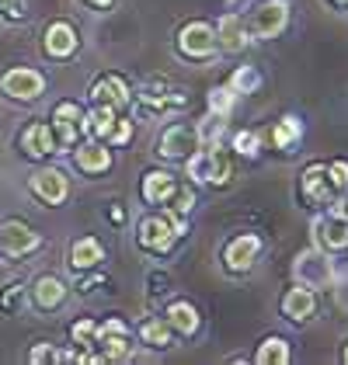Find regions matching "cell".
<instances>
[{
  "mask_svg": "<svg viewBox=\"0 0 348 365\" xmlns=\"http://www.w3.org/2000/svg\"><path fill=\"white\" fill-rule=\"evenodd\" d=\"M345 209H348V202H345Z\"/></svg>",
  "mask_w": 348,
  "mask_h": 365,
  "instance_id": "obj_41",
  "label": "cell"
},
{
  "mask_svg": "<svg viewBox=\"0 0 348 365\" xmlns=\"http://www.w3.org/2000/svg\"><path fill=\"white\" fill-rule=\"evenodd\" d=\"M87 4H94V7H112V0H87Z\"/></svg>",
  "mask_w": 348,
  "mask_h": 365,
  "instance_id": "obj_38",
  "label": "cell"
},
{
  "mask_svg": "<svg viewBox=\"0 0 348 365\" xmlns=\"http://www.w3.org/2000/svg\"><path fill=\"white\" fill-rule=\"evenodd\" d=\"M31 299H35V307L42 309H56L63 299H66V285L53 275H42V279L31 285Z\"/></svg>",
  "mask_w": 348,
  "mask_h": 365,
  "instance_id": "obj_19",
  "label": "cell"
},
{
  "mask_svg": "<svg viewBox=\"0 0 348 365\" xmlns=\"http://www.w3.org/2000/svg\"><path fill=\"white\" fill-rule=\"evenodd\" d=\"M247 42H251L247 25H244L237 14H227V18L220 21V29H216V46H220V49H227V53H240Z\"/></svg>",
  "mask_w": 348,
  "mask_h": 365,
  "instance_id": "obj_14",
  "label": "cell"
},
{
  "mask_svg": "<svg viewBox=\"0 0 348 365\" xmlns=\"http://www.w3.org/2000/svg\"><path fill=\"white\" fill-rule=\"evenodd\" d=\"M303 195L310 198L314 205H331L334 202V185H331V178H327V168H320V164H314V168L303 170Z\"/></svg>",
  "mask_w": 348,
  "mask_h": 365,
  "instance_id": "obj_12",
  "label": "cell"
},
{
  "mask_svg": "<svg viewBox=\"0 0 348 365\" xmlns=\"http://www.w3.org/2000/svg\"><path fill=\"white\" fill-rule=\"evenodd\" d=\"M168 202H171V212H178V216H185V212L192 209V202H195V195H192V188L178 185V188H174V195L168 198Z\"/></svg>",
  "mask_w": 348,
  "mask_h": 365,
  "instance_id": "obj_31",
  "label": "cell"
},
{
  "mask_svg": "<svg viewBox=\"0 0 348 365\" xmlns=\"http://www.w3.org/2000/svg\"><path fill=\"white\" fill-rule=\"evenodd\" d=\"M168 324H171V331L178 334H195L199 331V309L192 307V303H171L168 307Z\"/></svg>",
  "mask_w": 348,
  "mask_h": 365,
  "instance_id": "obj_20",
  "label": "cell"
},
{
  "mask_svg": "<svg viewBox=\"0 0 348 365\" xmlns=\"http://www.w3.org/2000/svg\"><path fill=\"white\" fill-rule=\"evenodd\" d=\"M314 309H317V296H314L307 285L290 289L286 299H282V313H286L290 320H307V317H314Z\"/></svg>",
  "mask_w": 348,
  "mask_h": 365,
  "instance_id": "obj_17",
  "label": "cell"
},
{
  "mask_svg": "<svg viewBox=\"0 0 348 365\" xmlns=\"http://www.w3.org/2000/svg\"><path fill=\"white\" fill-rule=\"evenodd\" d=\"M258 251H261V240L255 233L237 237V240H230V247H227V268H230V272H247V268L255 264Z\"/></svg>",
  "mask_w": 348,
  "mask_h": 365,
  "instance_id": "obj_13",
  "label": "cell"
},
{
  "mask_svg": "<svg viewBox=\"0 0 348 365\" xmlns=\"http://www.w3.org/2000/svg\"><path fill=\"white\" fill-rule=\"evenodd\" d=\"M143 341L146 344H153V348H168L171 344V324L168 320H150V324H143Z\"/></svg>",
  "mask_w": 348,
  "mask_h": 365,
  "instance_id": "obj_28",
  "label": "cell"
},
{
  "mask_svg": "<svg viewBox=\"0 0 348 365\" xmlns=\"http://www.w3.org/2000/svg\"><path fill=\"white\" fill-rule=\"evenodd\" d=\"M29 359H31V362H53V359H56V351H53L49 344H35Z\"/></svg>",
  "mask_w": 348,
  "mask_h": 365,
  "instance_id": "obj_37",
  "label": "cell"
},
{
  "mask_svg": "<svg viewBox=\"0 0 348 365\" xmlns=\"http://www.w3.org/2000/svg\"><path fill=\"white\" fill-rule=\"evenodd\" d=\"M174 237H178V230H174V216H146L143 223H140V244H143L146 251H171Z\"/></svg>",
  "mask_w": 348,
  "mask_h": 365,
  "instance_id": "obj_4",
  "label": "cell"
},
{
  "mask_svg": "<svg viewBox=\"0 0 348 365\" xmlns=\"http://www.w3.org/2000/svg\"><path fill=\"white\" fill-rule=\"evenodd\" d=\"M133 140V122L129 118H116L112 133H108V143H129Z\"/></svg>",
  "mask_w": 348,
  "mask_h": 365,
  "instance_id": "obj_35",
  "label": "cell"
},
{
  "mask_svg": "<svg viewBox=\"0 0 348 365\" xmlns=\"http://www.w3.org/2000/svg\"><path fill=\"white\" fill-rule=\"evenodd\" d=\"M255 359H258V365H286L290 362V344L282 337H268V341H261Z\"/></svg>",
  "mask_w": 348,
  "mask_h": 365,
  "instance_id": "obj_25",
  "label": "cell"
},
{
  "mask_svg": "<svg viewBox=\"0 0 348 365\" xmlns=\"http://www.w3.org/2000/svg\"><path fill=\"white\" fill-rule=\"evenodd\" d=\"M327 178H331L334 192H348V164L345 160H334V164L327 168Z\"/></svg>",
  "mask_w": 348,
  "mask_h": 365,
  "instance_id": "obj_33",
  "label": "cell"
},
{
  "mask_svg": "<svg viewBox=\"0 0 348 365\" xmlns=\"http://www.w3.org/2000/svg\"><path fill=\"white\" fill-rule=\"evenodd\" d=\"M292 275H296L300 285H307V289H324V285L334 282V268H331L327 254L303 251L300 257H296V264H292Z\"/></svg>",
  "mask_w": 348,
  "mask_h": 365,
  "instance_id": "obj_2",
  "label": "cell"
},
{
  "mask_svg": "<svg viewBox=\"0 0 348 365\" xmlns=\"http://www.w3.org/2000/svg\"><path fill=\"white\" fill-rule=\"evenodd\" d=\"M116 118H118L116 108H108V105H94L91 115H84L81 129L91 133V136H108V133H112V125H116Z\"/></svg>",
  "mask_w": 348,
  "mask_h": 365,
  "instance_id": "obj_21",
  "label": "cell"
},
{
  "mask_svg": "<svg viewBox=\"0 0 348 365\" xmlns=\"http://www.w3.org/2000/svg\"><path fill=\"white\" fill-rule=\"evenodd\" d=\"M31 192L42 198L46 205H59L66 192H70V181H66V174L56 168H42L31 174Z\"/></svg>",
  "mask_w": 348,
  "mask_h": 365,
  "instance_id": "obj_8",
  "label": "cell"
},
{
  "mask_svg": "<svg viewBox=\"0 0 348 365\" xmlns=\"http://www.w3.org/2000/svg\"><path fill=\"white\" fill-rule=\"evenodd\" d=\"M345 362H348V348H345Z\"/></svg>",
  "mask_w": 348,
  "mask_h": 365,
  "instance_id": "obj_40",
  "label": "cell"
},
{
  "mask_svg": "<svg viewBox=\"0 0 348 365\" xmlns=\"http://www.w3.org/2000/svg\"><path fill=\"white\" fill-rule=\"evenodd\" d=\"M174 188H178V178L168 170H150L143 178V198L150 205H164L174 195Z\"/></svg>",
  "mask_w": 348,
  "mask_h": 365,
  "instance_id": "obj_16",
  "label": "cell"
},
{
  "mask_svg": "<svg viewBox=\"0 0 348 365\" xmlns=\"http://www.w3.org/2000/svg\"><path fill=\"white\" fill-rule=\"evenodd\" d=\"M334 4H348V0H334Z\"/></svg>",
  "mask_w": 348,
  "mask_h": 365,
  "instance_id": "obj_39",
  "label": "cell"
},
{
  "mask_svg": "<svg viewBox=\"0 0 348 365\" xmlns=\"http://www.w3.org/2000/svg\"><path fill=\"white\" fill-rule=\"evenodd\" d=\"M258 84H261V77H258L255 66H240V70L233 73V81H230V87L237 91V94H251Z\"/></svg>",
  "mask_w": 348,
  "mask_h": 365,
  "instance_id": "obj_29",
  "label": "cell"
},
{
  "mask_svg": "<svg viewBox=\"0 0 348 365\" xmlns=\"http://www.w3.org/2000/svg\"><path fill=\"white\" fill-rule=\"evenodd\" d=\"M209 160H213V170H209V185H227V181H230V153L220 146V140L209 143Z\"/></svg>",
  "mask_w": 348,
  "mask_h": 365,
  "instance_id": "obj_24",
  "label": "cell"
},
{
  "mask_svg": "<svg viewBox=\"0 0 348 365\" xmlns=\"http://www.w3.org/2000/svg\"><path fill=\"white\" fill-rule=\"evenodd\" d=\"M314 233L320 237L324 247H331V251H345L348 247V216L345 212H327L324 220L314 223Z\"/></svg>",
  "mask_w": 348,
  "mask_h": 365,
  "instance_id": "obj_10",
  "label": "cell"
},
{
  "mask_svg": "<svg viewBox=\"0 0 348 365\" xmlns=\"http://www.w3.org/2000/svg\"><path fill=\"white\" fill-rule=\"evenodd\" d=\"M91 101H94V105H108V108L122 112V108L133 101V94H129V87H126L122 77H105V81H98V84L91 87Z\"/></svg>",
  "mask_w": 348,
  "mask_h": 365,
  "instance_id": "obj_11",
  "label": "cell"
},
{
  "mask_svg": "<svg viewBox=\"0 0 348 365\" xmlns=\"http://www.w3.org/2000/svg\"><path fill=\"white\" fill-rule=\"evenodd\" d=\"M178 46H181L185 56H195V59L213 56V53H216V29H209L205 21H192V25L181 29Z\"/></svg>",
  "mask_w": 348,
  "mask_h": 365,
  "instance_id": "obj_5",
  "label": "cell"
},
{
  "mask_svg": "<svg viewBox=\"0 0 348 365\" xmlns=\"http://www.w3.org/2000/svg\"><path fill=\"white\" fill-rule=\"evenodd\" d=\"M199 129H188V125H171L164 136H160V157H168V160H178V157H192L195 150H199Z\"/></svg>",
  "mask_w": 348,
  "mask_h": 365,
  "instance_id": "obj_7",
  "label": "cell"
},
{
  "mask_svg": "<svg viewBox=\"0 0 348 365\" xmlns=\"http://www.w3.org/2000/svg\"><path fill=\"white\" fill-rule=\"evenodd\" d=\"M98 344H101V359H108V362H122V359H129L126 324H122V320H108L105 327H98Z\"/></svg>",
  "mask_w": 348,
  "mask_h": 365,
  "instance_id": "obj_9",
  "label": "cell"
},
{
  "mask_svg": "<svg viewBox=\"0 0 348 365\" xmlns=\"http://www.w3.org/2000/svg\"><path fill=\"white\" fill-rule=\"evenodd\" d=\"M290 21V4L286 0H265L261 7H255L251 21H247V35L251 38H275Z\"/></svg>",
  "mask_w": 348,
  "mask_h": 365,
  "instance_id": "obj_1",
  "label": "cell"
},
{
  "mask_svg": "<svg viewBox=\"0 0 348 365\" xmlns=\"http://www.w3.org/2000/svg\"><path fill=\"white\" fill-rule=\"evenodd\" d=\"M53 122H73V125H81V122H84V112H81L73 101H63V105H56V112H53Z\"/></svg>",
  "mask_w": 348,
  "mask_h": 365,
  "instance_id": "obj_32",
  "label": "cell"
},
{
  "mask_svg": "<svg viewBox=\"0 0 348 365\" xmlns=\"http://www.w3.org/2000/svg\"><path fill=\"white\" fill-rule=\"evenodd\" d=\"M21 146H25V153L31 157H49V153H56V133L49 129V125H29L25 129V136H21Z\"/></svg>",
  "mask_w": 348,
  "mask_h": 365,
  "instance_id": "obj_18",
  "label": "cell"
},
{
  "mask_svg": "<svg viewBox=\"0 0 348 365\" xmlns=\"http://www.w3.org/2000/svg\"><path fill=\"white\" fill-rule=\"evenodd\" d=\"M46 53L56 59H66L77 53V31L70 29L66 21H56V25H49L46 31Z\"/></svg>",
  "mask_w": 348,
  "mask_h": 365,
  "instance_id": "obj_15",
  "label": "cell"
},
{
  "mask_svg": "<svg viewBox=\"0 0 348 365\" xmlns=\"http://www.w3.org/2000/svg\"><path fill=\"white\" fill-rule=\"evenodd\" d=\"M233 101H237V91H233L230 84L216 87V91L209 94V112H213V118H227V115L233 112Z\"/></svg>",
  "mask_w": 348,
  "mask_h": 365,
  "instance_id": "obj_26",
  "label": "cell"
},
{
  "mask_svg": "<svg viewBox=\"0 0 348 365\" xmlns=\"http://www.w3.org/2000/svg\"><path fill=\"white\" fill-rule=\"evenodd\" d=\"M258 146H261L258 133H251V129H244V133H237V136H233V150H237V153H244V157H255V153H258Z\"/></svg>",
  "mask_w": 348,
  "mask_h": 365,
  "instance_id": "obj_30",
  "label": "cell"
},
{
  "mask_svg": "<svg viewBox=\"0 0 348 365\" xmlns=\"http://www.w3.org/2000/svg\"><path fill=\"white\" fill-rule=\"evenodd\" d=\"M39 244H42V240H39V233L29 230L25 223H18V220H11V223L0 226V254H7V257L31 254Z\"/></svg>",
  "mask_w": 348,
  "mask_h": 365,
  "instance_id": "obj_6",
  "label": "cell"
},
{
  "mask_svg": "<svg viewBox=\"0 0 348 365\" xmlns=\"http://www.w3.org/2000/svg\"><path fill=\"white\" fill-rule=\"evenodd\" d=\"M70 261H73L77 268H94V264L105 261V251H101V244H98L94 237H81V240L73 244V251H70Z\"/></svg>",
  "mask_w": 348,
  "mask_h": 365,
  "instance_id": "obj_23",
  "label": "cell"
},
{
  "mask_svg": "<svg viewBox=\"0 0 348 365\" xmlns=\"http://www.w3.org/2000/svg\"><path fill=\"white\" fill-rule=\"evenodd\" d=\"M0 14H7V18H25V0H0Z\"/></svg>",
  "mask_w": 348,
  "mask_h": 365,
  "instance_id": "obj_36",
  "label": "cell"
},
{
  "mask_svg": "<svg viewBox=\"0 0 348 365\" xmlns=\"http://www.w3.org/2000/svg\"><path fill=\"white\" fill-rule=\"evenodd\" d=\"M73 341H77V344H94V341H98V324H94V320H81V324L73 327Z\"/></svg>",
  "mask_w": 348,
  "mask_h": 365,
  "instance_id": "obj_34",
  "label": "cell"
},
{
  "mask_svg": "<svg viewBox=\"0 0 348 365\" xmlns=\"http://www.w3.org/2000/svg\"><path fill=\"white\" fill-rule=\"evenodd\" d=\"M0 87H4V94H7V98L31 101V98H39V94L46 91V77H42L39 70L18 66V70H11V73H4V77H0Z\"/></svg>",
  "mask_w": 348,
  "mask_h": 365,
  "instance_id": "obj_3",
  "label": "cell"
},
{
  "mask_svg": "<svg viewBox=\"0 0 348 365\" xmlns=\"http://www.w3.org/2000/svg\"><path fill=\"white\" fill-rule=\"evenodd\" d=\"M300 136H303V125H300V118L286 115V118L275 125V136H272V140H275V146H279V150H290V146L300 140Z\"/></svg>",
  "mask_w": 348,
  "mask_h": 365,
  "instance_id": "obj_27",
  "label": "cell"
},
{
  "mask_svg": "<svg viewBox=\"0 0 348 365\" xmlns=\"http://www.w3.org/2000/svg\"><path fill=\"white\" fill-rule=\"evenodd\" d=\"M77 168L91 170V174H101V170L112 168V153L105 146H98V143H87V146L77 150Z\"/></svg>",
  "mask_w": 348,
  "mask_h": 365,
  "instance_id": "obj_22",
  "label": "cell"
}]
</instances>
